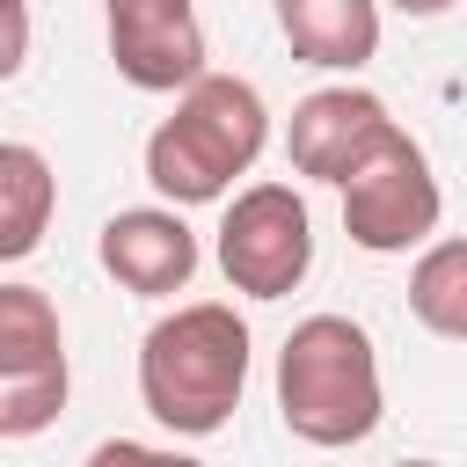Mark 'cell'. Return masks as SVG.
<instances>
[{"mask_svg":"<svg viewBox=\"0 0 467 467\" xmlns=\"http://www.w3.org/2000/svg\"><path fill=\"white\" fill-rule=\"evenodd\" d=\"M248 321L226 299L161 314L139 343V401L175 438H219L248 394Z\"/></svg>","mask_w":467,"mask_h":467,"instance_id":"6da1fadb","label":"cell"},{"mask_svg":"<svg viewBox=\"0 0 467 467\" xmlns=\"http://www.w3.org/2000/svg\"><path fill=\"white\" fill-rule=\"evenodd\" d=\"M263 146H270V109H263L255 80L204 66L175 95V109L146 131V182L175 212L182 204H226L234 175H248Z\"/></svg>","mask_w":467,"mask_h":467,"instance_id":"7a4b0ae2","label":"cell"},{"mask_svg":"<svg viewBox=\"0 0 467 467\" xmlns=\"http://www.w3.org/2000/svg\"><path fill=\"white\" fill-rule=\"evenodd\" d=\"M277 416L299 445H365L387 416L379 350L350 314H306L277 350Z\"/></svg>","mask_w":467,"mask_h":467,"instance_id":"3957f363","label":"cell"},{"mask_svg":"<svg viewBox=\"0 0 467 467\" xmlns=\"http://www.w3.org/2000/svg\"><path fill=\"white\" fill-rule=\"evenodd\" d=\"M336 190H343V234L365 255H409L445 219V190L431 175V153L409 131H394L387 146H372Z\"/></svg>","mask_w":467,"mask_h":467,"instance_id":"277c9868","label":"cell"},{"mask_svg":"<svg viewBox=\"0 0 467 467\" xmlns=\"http://www.w3.org/2000/svg\"><path fill=\"white\" fill-rule=\"evenodd\" d=\"M219 270L241 299H285L314 270V212L292 182H248L219 212Z\"/></svg>","mask_w":467,"mask_h":467,"instance_id":"5b68a950","label":"cell"},{"mask_svg":"<svg viewBox=\"0 0 467 467\" xmlns=\"http://www.w3.org/2000/svg\"><path fill=\"white\" fill-rule=\"evenodd\" d=\"M66 321L44 285L0 277V438H44L66 409Z\"/></svg>","mask_w":467,"mask_h":467,"instance_id":"8992f818","label":"cell"},{"mask_svg":"<svg viewBox=\"0 0 467 467\" xmlns=\"http://www.w3.org/2000/svg\"><path fill=\"white\" fill-rule=\"evenodd\" d=\"M109 66L139 95H182L204 73V22L197 0H102Z\"/></svg>","mask_w":467,"mask_h":467,"instance_id":"52a82bcc","label":"cell"},{"mask_svg":"<svg viewBox=\"0 0 467 467\" xmlns=\"http://www.w3.org/2000/svg\"><path fill=\"white\" fill-rule=\"evenodd\" d=\"M401 124L394 109L372 95V88H314L306 102H292V124H285V153H292V175L306 182H343L372 146H387Z\"/></svg>","mask_w":467,"mask_h":467,"instance_id":"ba28073f","label":"cell"},{"mask_svg":"<svg viewBox=\"0 0 467 467\" xmlns=\"http://www.w3.org/2000/svg\"><path fill=\"white\" fill-rule=\"evenodd\" d=\"M102 270L139 292V299H168L197 277V234L175 204H131V212H109L102 219V241H95Z\"/></svg>","mask_w":467,"mask_h":467,"instance_id":"9c48e42d","label":"cell"},{"mask_svg":"<svg viewBox=\"0 0 467 467\" xmlns=\"http://www.w3.org/2000/svg\"><path fill=\"white\" fill-rule=\"evenodd\" d=\"M292 58L321 73H358L379 58V0H277Z\"/></svg>","mask_w":467,"mask_h":467,"instance_id":"30bf717a","label":"cell"},{"mask_svg":"<svg viewBox=\"0 0 467 467\" xmlns=\"http://www.w3.org/2000/svg\"><path fill=\"white\" fill-rule=\"evenodd\" d=\"M58 212V175L44 161V146L29 139H0V263H22L44 248Z\"/></svg>","mask_w":467,"mask_h":467,"instance_id":"8fae6325","label":"cell"},{"mask_svg":"<svg viewBox=\"0 0 467 467\" xmlns=\"http://www.w3.org/2000/svg\"><path fill=\"white\" fill-rule=\"evenodd\" d=\"M409 314L431 336L467 343V234L423 241V255L409 263Z\"/></svg>","mask_w":467,"mask_h":467,"instance_id":"7c38bea8","label":"cell"},{"mask_svg":"<svg viewBox=\"0 0 467 467\" xmlns=\"http://www.w3.org/2000/svg\"><path fill=\"white\" fill-rule=\"evenodd\" d=\"M80 467H204L197 452H175V445H139V438H102Z\"/></svg>","mask_w":467,"mask_h":467,"instance_id":"4fadbf2b","label":"cell"},{"mask_svg":"<svg viewBox=\"0 0 467 467\" xmlns=\"http://www.w3.org/2000/svg\"><path fill=\"white\" fill-rule=\"evenodd\" d=\"M29 66V0H0V80Z\"/></svg>","mask_w":467,"mask_h":467,"instance_id":"5bb4252c","label":"cell"},{"mask_svg":"<svg viewBox=\"0 0 467 467\" xmlns=\"http://www.w3.org/2000/svg\"><path fill=\"white\" fill-rule=\"evenodd\" d=\"M379 7H394V15H409V22H438V15H452L460 0H379Z\"/></svg>","mask_w":467,"mask_h":467,"instance_id":"9a60e30c","label":"cell"},{"mask_svg":"<svg viewBox=\"0 0 467 467\" xmlns=\"http://www.w3.org/2000/svg\"><path fill=\"white\" fill-rule=\"evenodd\" d=\"M401 467H438V460H401Z\"/></svg>","mask_w":467,"mask_h":467,"instance_id":"2e32d148","label":"cell"}]
</instances>
